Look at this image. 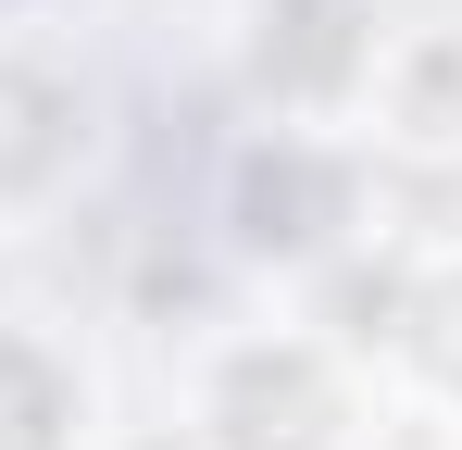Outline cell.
Here are the masks:
<instances>
[{"label":"cell","instance_id":"cell-1","mask_svg":"<svg viewBox=\"0 0 462 450\" xmlns=\"http://www.w3.org/2000/svg\"><path fill=\"white\" fill-rule=\"evenodd\" d=\"M200 426H213V450H350V388L312 338H250L213 363Z\"/></svg>","mask_w":462,"mask_h":450},{"label":"cell","instance_id":"cell-2","mask_svg":"<svg viewBox=\"0 0 462 450\" xmlns=\"http://www.w3.org/2000/svg\"><path fill=\"white\" fill-rule=\"evenodd\" d=\"M63 163H76V88L38 63H0V213L38 201Z\"/></svg>","mask_w":462,"mask_h":450},{"label":"cell","instance_id":"cell-3","mask_svg":"<svg viewBox=\"0 0 462 450\" xmlns=\"http://www.w3.org/2000/svg\"><path fill=\"white\" fill-rule=\"evenodd\" d=\"M387 363L412 375V388H425V400H450L462 413V263H438V276H412V288L387 300Z\"/></svg>","mask_w":462,"mask_h":450}]
</instances>
